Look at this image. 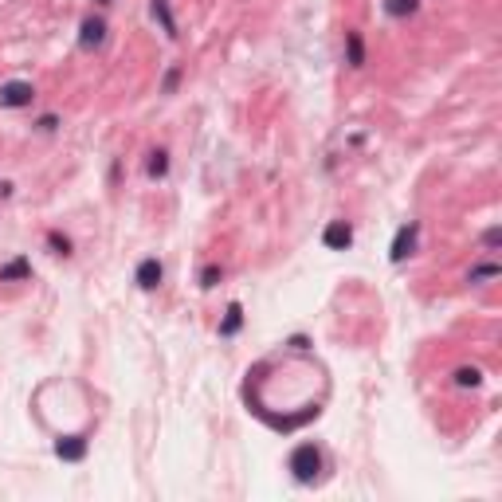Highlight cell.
Listing matches in <instances>:
<instances>
[{"label":"cell","instance_id":"7a4b0ae2","mask_svg":"<svg viewBox=\"0 0 502 502\" xmlns=\"http://www.w3.org/2000/svg\"><path fill=\"white\" fill-rule=\"evenodd\" d=\"M32 99H36V90H32V83H4L0 87V106L4 110H20V106H32Z\"/></svg>","mask_w":502,"mask_h":502},{"label":"cell","instance_id":"ac0fdd59","mask_svg":"<svg viewBox=\"0 0 502 502\" xmlns=\"http://www.w3.org/2000/svg\"><path fill=\"white\" fill-rule=\"evenodd\" d=\"M220 275H224L220 267H204V271H200V286H216V283H220Z\"/></svg>","mask_w":502,"mask_h":502},{"label":"cell","instance_id":"44dd1931","mask_svg":"<svg viewBox=\"0 0 502 502\" xmlns=\"http://www.w3.org/2000/svg\"><path fill=\"white\" fill-rule=\"evenodd\" d=\"M95 4H110V0H95Z\"/></svg>","mask_w":502,"mask_h":502},{"label":"cell","instance_id":"9a60e30c","mask_svg":"<svg viewBox=\"0 0 502 502\" xmlns=\"http://www.w3.org/2000/svg\"><path fill=\"white\" fill-rule=\"evenodd\" d=\"M479 381H482V373L479 369H467V365L455 373V384H459V389H479Z\"/></svg>","mask_w":502,"mask_h":502},{"label":"cell","instance_id":"ffe728a7","mask_svg":"<svg viewBox=\"0 0 502 502\" xmlns=\"http://www.w3.org/2000/svg\"><path fill=\"white\" fill-rule=\"evenodd\" d=\"M55 126H60V118H55V114H43V118H40V130H43V134H51Z\"/></svg>","mask_w":502,"mask_h":502},{"label":"cell","instance_id":"8fae6325","mask_svg":"<svg viewBox=\"0 0 502 502\" xmlns=\"http://www.w3.org/2000/svg\"><path fill=\"white\" fill-rule=\"evenodd\" d=\"M146 173H149L153 181H161V177L169 173V153H165V149H153V153H149V165H146Z\"/></svg>","mask_w":502,"mask_h":502},{"label":"cell","instance_id":"3957f363","mask_svg":"<svg viewBox=\"0 0 502 502\" xmlns=\"http://www.w3.org/2000/svg\"><path fill=\"white\" fill-rule=\"evenodd\" d=\"M416 236H420V224H404L400 232H396L393 247H389V259H393V263H404V259L416 251Z\"/></svg>","mask_w":502,"mask_h":502},{"label":"cell","instance_id":"9c48e42d","mask_svg":"<svg viewBox=\"0 0 502 502\" xmlns=\"http://www.w3.org/2000/svg\"><path fill=\"white\" fill-rule=\"evenodd\" d=\"M28 275H32L28 259H12V263L0 267V283H16V279H28Z\"/></svg>","mask_w":502,"mask_h":502},{"label":"cell","instance_id":"ba28073f","mask_svg":"<svg viewBox=\"0 0 502 502\" xmlns=\"http://www.w3.org/2000/svg\"><path fill=\"white\" fill-rule=\"evenodd\" d=\"M244 326V306L239 302H228V314H224V322H220V337H232Z\"/></svg>","mask_w":502,"mask_h":502},{"label":"cell","instance_id":"6da1fadb","mask_svg":"<svg viewBox=\"0 0 502 502\" xmlns=\"http://www.w3.org/2000/svg\"><path fill=\"white\" fill-rule=\"evenodd\" d=\"M291 471H295L298 482H314L318 471H322V452H318L314 443H298L295 452H291Z\"/></svg>","mask_w":502,"mask_h":502},{"label":"cell","instance_id":"4fadbf2b","mask_svg":"<svg viewBox=\"0 0 502 502\" xmlns=\"http://www.w3.org/2000/svg\"><path fill=\"white\" fill-rule=\"evenodd\" d=\"M498 271H502L498 263H479V267H471L467 283H487V279H498Z\"/></svg>","mask_w":502,"mask_h":502},{"label":"cell","instance_id":"5bb4252c","mask_svg":"<svg viewBox=\"0 0 502 502\" xmlns=\"http://www.w3.org/2000/svg\"><path fill=\"white\" fill-rule=\"evenodd\" d=\"M420 0H384V12L389 16H412Z\"/></svg>","mask_w":502,"mask_h":502},{"label":"cell","instance_id":"d6986e66","mask_svg":"<svg viewBox=\"0 0 502 502\" xmlns=\"http://www.w3.org/2000/svg\"><path fill=\"white\" fill-rule=\"evenodd\" d=\"M482 244H487V247H498V244H502V232H498V228H491V232L482 236Z\"/></svg>","mask_w":502,"mask_h":502},{"label":"cell","instance_id":"e0dca14e","mask_svg":"<svg viewBox=\"0 0 502 502\" xmlns=\"http://www.w3.org/2000/svg\"><path fill=\"white\" fill-rule=\"evenodd\" d=\"M177 83H181V67H169L165 79H161V95H173V90H177Z\"/></svg>","mask_w":502,"mask_h":502},{"label":"cell","instance_id":"52a82bcc","mask_svg":"<svg viewBox=\"0 0 502 502\" xmlns=\"http://www.w3.org/2000/svg\"><path fill=\"white\" fill-rule=\"evenodd\" d=\"M161 275H165V271H161L158 259H141L138 263V286L141 291H153V286L161 283Z\"/></svg>","mask_w":502,"mask_h":502},{"label":"cell","instance_id":"2e32d148","mask_svg":"<svg viewBox=\"0 0 502 502\" xmlns=\"http://www.w3.org/2000/svg\"><path fill=\"white\" fill-rule=\"evenodd\" d=\"M48 247L55 251V256H71V239L60 236V232H48Z\"/></svg>","mask_w":502,"mask_h":502},{"label":"cell","instance_id":"5b68a950","mask_svg":"<svg viewBox=\"0 0 502 502\" xmlns=\"http://www.w3.org/2000/svg\"><path fill=\"white\" fill-rule=\"evenodd\" d=\"M102 40H106V24H102L99 16H87L79 28V43L87 51H95V48H102Z\"/></svg>","mask_w":502,"mask_h":502},{"label":"cell","instance_id":"8992f818","mask_svg":"<svg viewBox=\"0 0 502 502\" xmlns=\"http://www.w3.org/2000/svg\"><path fill=\"white\" fill-rule=\"evenodd\" d=\"M55 455L67 459V463H79L83 455H87V440H83V435H67V440L55 443Z\"/></svg>","mask_w":502,"mask_h":502},{"label":"cell","instance_id":"7c38bea8","mask_svg":"<svg viewBox=\"0 0 502 502\" xmlns=\"http://www.w3.org/2000/svg\"><path fill=\"white\" fill-rule=\"evenodd\" d=\"M153 16L161 20V28L169 32V36H177V24H173V12H169V0H153Z\"/></svg>","mask_w":502,"mask_h":502},{"label":"cell","instance_id":"30bf717a","mask_svg":"<svg viewBox=\"0 0 502 502\" xmlns=\"http://www.w3.org/2000/svg\"><path fill=\"white\" fill-rule=\"evenodd\" d=\"M345 51H349V67H365V43H361V32H345Z\"/></svg>","mask_w":502,"mask_h":502},{"label":"cell","instance_id":"277c9868","mask_svg":"<svg viewBox=\"0 0 502 502\" xmlns=\"http://www.w3.org/2000/svg\"><path fill=\"white\" fill-rule=\"evenodd\" d=\"M322 244H326V247H334V251H345V247L354 244V228L345 224V220H334V224L322 232Z\"/></svg>","mask_w":502,"mask_h":502}]
</instances>
